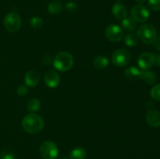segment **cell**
Segmentation results:
<instances>
[{"label": "cell", "mask_w": 160, "mask_h": 159, "mask_svg": "<svg viewBox=\"0 0 160 159\" xmlns=\"http://www.w3.org/2000/svg\"><path fill=\"white\" fill-rule=\"evenodd\" d=\"M136 1H137L139 4H143V3H145L147 0H136Z\"/></svg>", "instance_id": "cell-31"}, {"label": "cell", "mask_w": 160, "mask_h": 159, "mask_svg": "<svg viewBox=\"0 0 160 159\" xmlns=\"http://www.w3.org/2000/svg\"><path fill=\"white\" fill-rule=\"evenodd\" d=\"M121 26L126 31H134L137 27V23L131 17H126L121 20Z\"/></svg>", "instance_id": "cell-17"}, {"label": "cell", "mask_w": 160, "mask_h": 159, "mask_svg": "<svg viewBox=\"0 0 160 159\" xmlns=\"http://www.w3.org/2000/svg\"><path fill=\"white\" fill-rule=\"evenodd\" d=\"M150 94L153 99L160 101V84H157L152 88Z\"/></svg>", "instance_id": "cell-23"}, {"label": "cell", "mask_w": 160, "mask_h": 159, "mask_svg": "<svg viewBox=\"0 0 160 159\" xmlns=\"http://www.w3.org/2000/svg\"><path fill=\"white\" fill-rule=\"evenodd\" d=\"M140 78L145 81L148 84H154L157 81V75L150 70H141Z\"/></svg>", "instance_id": "cell-14"}, {"label": "cell", "mask_w": 160, "mask_h": 159, "mask_svg": "<svg viewBox=\"0 0 160 159\" xmlns=\"http://www.w3.org/2000/svg\"><path fill=\"white\" fill-rule=\"evenodd\" d=\"M86 151L83 147H78L72 150L70 154V159H85Z\"/></svg>", "instance_id": "cell-19"}, {"label": "cell", "mask_w": 160, "mask_h": 159, "mask_svg": "<svg viewBox=\"0 0 160 159\" xmlns=\"http://www.w3.org/2000/svg\"><path fill=\"white\" fill-rule=\"evenodd\" d=\"M41 101L38 98H32L30 100L27 104V108L28 111L32 112H35L40 109Z\"/></svg>", "instance_id": "cell-20"}, {"label": "cell", "mask_w": 160, "mask_h": 159, "mask_svg": "<svg viewBox=\"0 0 160 159\" xmlns=\"http://www.w3.org/2000/svg\"><path fill=\"white\" fill-rule=\"evenodd\" d=\"M141 70L136 68L135 66H131L126 69L124 71V76L128 80H134L140 78Z\"/></svg>", "instance_id": "cell-15"}, {"label": "cell", "mask_w": 160, "mask_h": 159, "mask_svg": "<svg viewBox=\"0 0 160 159\" xmlns=\"http://www.w3.org/2000/svg\"><path fill=\"white\" fill-rule=\"evenodd\" d=\"M28 91V87L27 85H20L17 89V94L20 96H24Z\"/></svg>", "instance_id": "cell-26"}, {"label": "cell", "mask_w": 160, "mask_h": 159, "mask_svg": "<svg viewBox=\"0 0 160 159\" xmlns=\"http://www.w3.org/2000/svg\"><path fill=\"white\" fill-rule=\"evenodd\" d=\"M148 6L153 11H160V0H148Z\"/></svg>", "instance_id": "cell-24"}, {"label": "cell", "mask_w": 160, "mask_h": 159, "mask_svg": "<svg viewBox=\"0 0 160 159\" xmlns=\"http://www.w3.org/2000/svg\"><path fill=\"white\" fill-rule=\"evenodd\" d=\"M137 36L146 45H152L154 43L157 37V32L154 26L149 23H145L138 27Z\"/></svg>", "instance_id": "cell-3"}, {"label": "cell", "mask_w": 160, "mask_h": 159, "mask_svg": "<svg viewBox=\"0 0 160 159\" xmlns=\"http://www.w3.org/2000/svg\"><path fill=\"white\" fill-rule=\"evenodd\" d=\"M52 62V58L51 56L48 55H46L44 56L43 58H42V62H43L44 64H45V65H48V64H50Z\"/></svg>", "instance_id": "cell-28"}, {"label": "cell", "mask_w": 160, "mask_h": 159, "mask_svg": "<svg viewBox=\"0 0 160 159\" xmlns=\"http://www.w3.org/2000/svg\"><path fill=\"white\" fill-rule=\"evenodd\" d=\"M55 68L60 72H67L72 68L73 65V58L67 51L59 52L53 60Z\"/></svg>", "instance_id": "cell-2"}, {"label": "cell", "mask_w": 160, "mask_h": 159, "mask_svg": "<svg viewBox=\"0 0 160 159\" xmlns=\"http://www.w3.org/2000/svg\"><path fill=\"white\" fill-rule=\"evenodd\" d=\"M65 9L67 12H73L77 10V9H78V6H77V4L74 2L70 1L68 2L65 5Z\"/></svg>", "instance_id": "cell-25"}, {"label": "cell", "mask_w": 160, "mask_h": 159, "mask_svg": "<svg viewBox=\"0 0 160 159\" xmlns=\"http://www.w3.org/2000/svg\"><path fill=\"white\" fill-rule=\"evenodd\" d=\"M155 64L160 66V55H155Z\"/></svg>", "instance_id": "cell-30"}, {"label": "cell", "mask_w": 160, "mask_h": 159, "mask_svg": "<svg viewBox=\"0 0 160 159\" xmlns=\"http://www.w3.org/2000/svg\"><path fill=\"white\" fill-rule=\"evenodd\" d=\"M63 9V6L59 1H52L48 4V11L52 15L59 13Z\"/></svg>", "instance_id": "cell-18"}, {"label": "cell", "mask_w": 160, "mask_h": 159, "mask_svg": "<svg viewBox=\"0 0 160 159\" xmlns=\"http://www.w3.org/2000/svg\"><path fill=\"white\" fill-rule=\"evenodd\" d=\"M131 59V55L128 50L120 48L113 52L112 55V62L116 66L123 67L128 65Z\"/></svg>", "instance_id": "cell-6"}, {"label": "cell", "mask_w": 160, "mask_h": 159, "mask_svg": "<svg viewBox=\"0 0 160 159\" xmlns=\"http://www.w3.org/2000/svg\"><path fill=\"white\" fill-rule=\"evenodd\" d=\"M124 42L129 47L135 46L138 43V37L137 34H128L124 37Z\"/></svg>", "instance_id": "cell-21"}, {"label": "cell", "mask_w": 160, "mask_h": 159, "mask_svg": "<svg viewBox=\"0 0 160 159\" xmlns=\"http://www.w3.org/2000/svg\"><path fill=\"white\" fill-rule=\"evenodd\" d=\"M149 11L142 4L133 6L131 10V17L136 23H145L149 18Z\"/></svg>", "instance_id": "cell-7"}, {"label": "cell", "mask_w": 160, "mask_h": 159, "mask_svg": "<svg viewBox=\"0 0 160 159\" xmlns=\"http://www.w3.org/2000/svg\"><path fill=\"white\" fill-rule=\"evenodd\" d=\"M21 17L18 13L14 12H9L5 17L3 24L6 30L9 32L15 33L18 31L21 27Z\"/></svg>", "instance_id": "cell-4"}, {"label": "cell", "mask_w": 160, "mask_h": 159, "mask_svg": "<svg viewBox=\"0 0 160 159\" xmlns=\"http://www.w3.org/2000/svg\"><path fill=\"white\" fill-rule=\"evenodd\" d=\"M30 23L35 29H41L43 26V20L39 17H33L30 20Z\"/></svg>", "instance_id": "cell-22"}, {"label": "cell", "mask_w": 160, "mask_h": 159, "mask_svg": "<svg viewBox=\"0 0 160 159\" xmlns=\"http://www.w3.org/2000/svg\"><path fill=\"white\" fill-rule=\"evenodd\" d=\"M105 35L106 38L111 42H119L123 39L124 34L123 30L120 26L115 24H111L106 27L105 31Z\"/></svg>", "instance_id": "cell-8"}, {"label": "cell", "mask_w": 160, "mask_h": 159, "mask_svg": "<svg viewBox=\"0 0 160 159\" xmlns=\"http://www.w3.org/2000/svg\"><path fill=\"white\" fill-rule=\"evenodd\" d=\"M109 65V60L104 55H98L94 59L93 65L95 68L98 70H103L106 69Z\"/></svg>", "instance_id": "cell-16"}, {"label": "cell", "mask_w": 160, "mask_h": 159, "mask_svg": "<svg viewBox=\"0 0 160 159\" xmlns=\"http://www.w3.org/2000/svg\"><path fill=\"white\" fill-rule=\"evenodd\" d=\"M39 152L44 159H56L59 154V150L54 142L47 140L42 143Z\"/></svg>", "instance_id": "cell-5"}, {"label": "cell", "mask_w": 160, "mask_h": 159, "mask_svg": "<svg viewBox=\"0 0 160 159\" xmlns=\"http://www.w3.org/2000/svg\"><path fill=\"white\" fill-rule=\"evenodd\" d=\"M44 81L48 87L55 88L60 84V76L54 70H48L44 76Z\"/></svg>", "instance_id": "cell-10"}, {"label": "cell", "mask_w": 160, "mask_h": 159, "mask_svg": "<svg viewBox=\"0 0 160 159\" xmlns=\"http://www.w3.org/2000/svg\"><path fill=\"white\" fill-rule=\"evenodd\" d=\"M45 122L41 115L36 113H30L22 120V127L25 132L36 134L43 129Z\"/></svg>", "instance_id": "cell-1"}, {"label": "cell", "mask_w": 160, "mask_h": 159, "mask_svg": "<svg viewBox=\"0 0 160 159\" xmlns=\"http://www.w3.org/2000/svg\"><path fill=\"white\" fill-rule=\"evenodd\" d=\"M112 12L117 20H122L128 17V9L121 3H116L112 8Z\"/></svg>", "instance_id": "cell-13"}, {"label": "cell", "mask_w": 160, "mask_h": 159, "mask_svg": "<svg viewBox=\"0 0 160 159\" xmlns=\"http://www.w3.org/2000/svg\"><path fill=\"white\" fill-rule=\"evenodd\" d=\"M154 43H155V47H156V49L160 51V36L156 37V41H155Z\"/></svg>", "instance_id": "cell-29"}, {"label": "cell", "mask_w": 160, "mask_h": 159, "mask_svg": "<svg viewBox=\"0 0 160 159\" xmlns=\"http://www.w3.org/2000/svg\"><path fill=\"white\" fill-rule=\"evenodd\" d=\"M39 80H40V75L35 70H30L27 72L24 76L25 84L28 87H35L39 83Z\"/></svg>", "instance_id": "cell-11"}, {"label": "cell", "mask_w": 160, "mask_h": 159, "mask_svg": "<svg viewBox=\"0 0 160 159\" xmlns=\"http://www.w3.org/2000/svg\"><path fill=\"white\" fill-rule=\"evenodd\" d=\"M116 1H117V2H120L123 1V0H116Z\"/></svg>", "instance_id": "cell-32"}, {"label": "cell", "mask_w": 160, "mask_h": 159, "mask_svg": "<svg viewBox=\"0 0 160 159\" xmlns=\"http://www.w3.org/2000/svg\"><path fill=\"white\" fill-rule=\"evenodd\" d=\"M146 121L150 126L158 128L160 126V112L156 110H150L146 114Z\"/></svg>", "instance_id": "cell-12"}, {"label": "cell", "mask_w": 160, "mask_h": 159, "mask_svg": "<svg viewBox=\"0 0 160 159\" xmlns=\"http://www.w3.org/2000/svg\"><path fill=\"white\" fill-rule=\"evenodd\" d=\"M2 159H17L14 154L10 151H3L2 154Z\"/></svg>", "instance_id": "cell-27"}, {"label": "cell", "mask_w": 160, "mask_h": 159, "mask_svg": "<svg viewBox=\"0 0 160 159\" xmlns=\"http://www.w3.org/2000/svg\"><path fill=\"white\" fill-rule=\"evenodd\" d=\"M138 64L143 70H148L155 65V55L148 51L142 53L138 59Z\"/></svg>", "instance_id": "cell-9"}]
</instances>
